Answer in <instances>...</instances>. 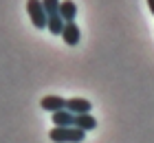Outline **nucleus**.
I'll return each mask as SVG.
<instances>
[{
    "mask_svg": "<svg viewBox=\"0 0 154 143\" xmlns=\"http://www.w3.org/2000/svg\"><path fill=\"white\" fill-rule=\"evenodd\" d=\"M48 139L55 143H82L86 139V132L79 130L75 126H66V128H53L48 132Z\"/></svg>",
    "mask_w": 154,
    "mask_h": 143,
    "instance_id": "1",
    "label": "nucleus"
},
{
    "mask_svg": "<svg viewBox=\"0 0 154 143\" xmlns=\"http://www.w3.org/2000/svg\"><path fill=\"white\" fill-rule=\"evenodd\" d=\"M26 13H29L31 22L35 24V29H46L48 16L42 7V0H26Z\"/></svg>",
    "mask_w": 154,
    "mask_h": 143,
    "instance_id": "2",
    "label": "nucleus"
},
{
    "mask_svg": "<svg viewBox=\"0 0 154 143\" xmlns=\"http://www.w3.org/2000/svg\"><path fill=\"white\" fill-rule=\"evenodd\" d=\"M42 110H46V112H60V110H66V99L64 97H60V95H46V97H42Z\"/></svg>",
    "mask_w": 154,
    "mask_h": 143,
    "instance_id": "3",
    "label": "nucleus"
},
{
    "mask_svg": "<svg viewBox=\"0 0 154 143\" xmlns=\"http://www.w3.org/2000/svg\"><path fill=\"white\" fill-rule=\"evenodd\" d=\"M66 110L73 112L75 117L77 114H88L93 110V104L88 99H82V97H73V99H66Z\"/></svg>",
    "mask_w": 154,
    "mask_h": 143,
    "instance_id": "4",
    "label": "nucleus"
},
{
    "mask_svg": "<svg viewBox=\"0 0 154 143\" xmlns=\"http://www.w3.org/2000/svg\"><path fill=\"white\" fill-rule=\"evenodd\" d=\"M79 38H82L79 26H77L75 22H66L64 29H62V40H64L68 46H77L79 44Z\"/></svg>",
    "mask_w": 154,
    "mask_h": 143,
    "instance_id": "5",
    "label": "nucleus"
},
{
    "mask_svg": "<svg viewBox=\"0 0 154 143\" xmlns=\"http://www.w3.org/2000/svg\"><path fill=\"white\" fill-rule=\"evenodd\" d=\"M60 16L64 22H75V16H77V5L73 0H62L60 2Z\"/></svg>",
    "mask_w": 154,
    "mask_h": 143,
    "instance_id": "6",
    "label": "nucleus"
},
{
    "mask_svg": "<svg viewBox=\"0 0 154 143\" xmlns=\"http://www.w3.org/2000/svg\"><path fill=\"white\" fill-rule=\"evenodd\" d=\"M53 123L55 128H66V126H75V114L68 110H60L53 112Z\"/></svg>",
    "mask_w": 154,
    "mask_h": 143,
    "instance_id": "7",
    "label": "nucleus"
},
{
    "mask_svg": "<svg viewBox=\"0 0 154 143\" xmlns=\"http://www.w3.org/2000/svg\"><path fill=\"white\" fill-rule=\"evenodd\" d=\"M75 128H79V130L88 132V130H95L97 128V119L93 117V114H77L75 117Z\"/></svg>",
    "mask_w": 154,
    "mask_h": 143,
    "instance_id": "8",
    "label": "nucleus"
},
{
    "mask_svg": "<svg viewBox=\"0 0 154 143\" xmlns=\"http://www.w3.org/2000/svg\"><path fill=\"white\" fill-rule=\"evenodd\" d=\"M64 20H62V16L57 13V16H48V22H46V29L51 31L53 35H62V29H64Z\"/></svg>",
    "mask_w": 154,
    "mask_h": 143,
    "instance_id": "9",
    "label": "nucleus"
},
{
    "mask_svg": "<svg viewBox=\"0 0 154 143\" xmlns=\"http://www.w3.org/2000/svg\"><path fill=\"white\" fill-rule=\"evenodd\" d=\"M60 2L62 0H42V7H44L46 16H57L60 13Z\"/></svg>",
    "mask_w": 154,
    "mask_h": 143,
    "instance_id": "10",
    "label": "nucleus"
},
{
    "mask_svg": "<svg viewBox=\"0 0 154 143\" xmlns=\"http://www.w3.org/2000/svg\"><path fill=\"white\" fill-rule=\"evenodd\" d=\"M148 7H150V13L154 16V0H148Z\"/></svg>",
    "mask_w": 154,
    "mask_h": 143,
    "instance_id": "11",
    "label": "nucleus"
}]
</instances>
